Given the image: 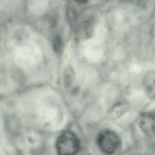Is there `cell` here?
Wrapping results in <instances>:
<instances>
[{
	"mask_svg": "<svg viewBox=\"0 0 155 155\" xmlns=\"http://www.w3.org/2000/svg\"><path fill=\"white\" fill-rule=\"evenodd\" d=\"M79 139L71 131L63 132L58 138L56 148L59 155H76L79 150Z\"/></svg>",
	"mask_w": 155,
	"mask_h": 155,
	"instance_id": "obj_1",
	"label": "cell"
},
{
	"mask_svg": "<svg viewBox=\"0 0 155 155\" xmlns=\"http://www.w3.org/2000/svg\"><path fill=\"white\" fill-rule=\"evenodd\" d=\"M97 143L100 149L107 155L115 153L120 145L117 135L110 130H106L100 132L97 137Z\"/></svg>",
	"mask_w": 155,
	"mask_h": 155,
	"instance_id": "obj_2",
	"label": "cell"
},
{
	"mask_svg": "<svg viewBox=\"0 0 155 155\" xmlns=\"http://www.w3.org/2000/svg\"><path fill=\"white\" fill-rule=\"evenodd\" d=\"M139 127L147 137H152L155 135V115L152 112H146L140 115Z\"/></svg>",
	"mask_w": 155,
	"mask_h": 155,
	"instance_id": "obj_3",
	"label": "cell"
},
{
	"mask_svg": "<svg viewBox=\"0 0 155 155\" xmlns=\"http://www.w3.org/2000/svg\"><path fill=\"white\" fill-rule=\"evenodd\" d=\"M94 30L92 24L88 21L81 22L77 27L75 37L79 41H86L93 37Z\"/></svg>",
	"mask_w": 155,
	"mask_h": 155,
	"instance_id": "obj_4",
	"label": "cell"
},
{
	"mask_svg": "<svg viewBox=\"0 0 155 155\" xmlns=\"http://www.w3.org/2000/svg\"><path fill=\"white\" fill-rule=\"evenodd\" d=\"M129 109L128 104L126 102H120L110 108L107 113V117L111 120L117 119L126 113Z\"/></svg>",
	"mask_w": 155,
	"mask_h": 155,
	"instance_id": "obj_5",
	"label": "cell"
},
{
	"mask_svg": "<svg viewBox=\"0 0 155 155\" xmlns=\"http://www.w3.org/2000/svg\"><path fill=\"white\" fill-rule=\"evenodd\" d=\"M155 76L154 71H150L145 75L143 80L146 94L151 99H154L155 97Z\"/></svg>",
	"mask_w": 155,
	"mask_h": 155,
	"instance_id": "obj_6",
	"label": "cell"
},
{
	"mask_svg": "<svg viewBox=\"0 0 155 155\" xmlns=\"http://www.w3.org/2000/svg\"><path fill=\"white\" fill-rule=\"evenodd\" d=\"M67 16L70 25L73 28L77 22L78 13L73 6L70 5L67 7Z\"/></svg>",
	"mask_w": 155,
	"mask_h": 155,
	"instance_id": "obj_7",
	"label": "cell"
},
{
	"mask_svg": "<svg viewBox=\"0 0 155 155\" xmlns=\"http://www.w3.org/2000/svg\"><path fill=\"white\" fill-rule=\"evenodd\" d=\"M75 78V73L74 70L71 67H68L64 73V83L65 86L69 87L74 81Z\"/></svg>",
	"mask_w": 155,
	"mask_h": 155,
	"instance_id": "obj_8",
	"label": "cell"
},
{
	"mask_svg": "<svg viewBox=\"0 0 155 155\" xmlns=\"http://www.w3.org/2000/svg\"><path fill=\"white\" fill-rule=\"evenodd\" d=\"M53 47L55 51L58 53H59L61 51L62 48V41L60 37H57L54 40Z\"/></svg>",
	"mask_w": 155,
	"mask_h": 155,
	"instance_id": "obj_9",
	"label": "cell"
}]
</instances>
